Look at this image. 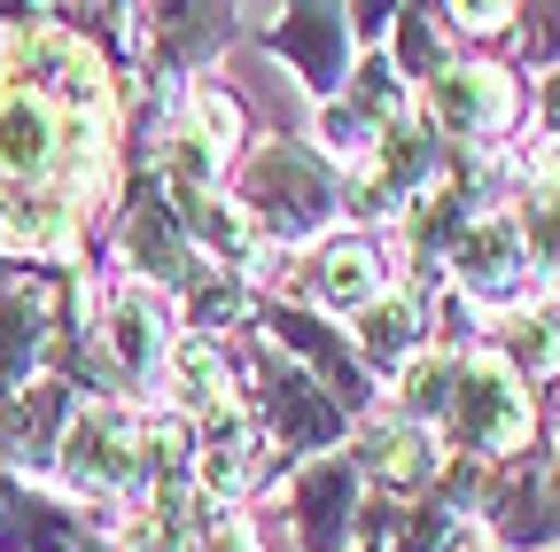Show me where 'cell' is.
<instances>
[{"label":"cell","mask_w":560,"mask_h":552,"mask_svg":"<svg viewBox=\"0 0 560 552\" xmlns=\"http://www.w3.org/2000/svg\"><path fill=\"white\" fill-rule=\"evenodd\" d=\"M335 202H342L335 172H327L312 149H296V141H265V149L249 156V172H242V211H249V226H257L265 242H304V234H319V226L335 219Z\"/></svg>","instance_id":"1"},{"label":"cell","mask_w":560,"mask_h":552,"mask_svg":"<svg viewBox=\"0 0 560 552\" xmlns=\"http://www.w3.org/2000/svg\"><path fill=\"white\" fill-rule=\"evenodd\" d=\"M529 421H537L529 381H522L499 351H467V359H459V381H452V412H444L452 444L475 451V459H522Z\"/></svg>","instance_id":"2"},{"label":"cell","mask_w":560,"mask_h":552,"mask_svg":"<svg viewBox=\"0 0 560 552\" xmlns=\"http://www.w3.org/2000/svg\"><path fill=\"white\" fill-rule=\"evenodd\" d=\"M62 474L79 482L86 498H132L149 482V421L125 404H86L70 412L62 436Z\"/></svg>","instance_id":"3"},{"label":"cell","mask_w":560,"mask_h":552,"mask_svg":"<svg viewBox=\"0 0 560 552\" xmlns=\"http://www.w3.org/2000/svg\"><path fill=\"white\" fill-rule=\"evenodd\" d=\"M452 281H459V296L467 304H522L529 296V281H537V265H529V242H522V226L514 219H499V211H482L459 242H452Z\"/></svg>","instance_id":"4"},{"label":"cell","mask_w":560,"mask_h":552,"mask_svg":"<svg viewBox=\"0 0 560 552\" xmlns=\"http://www.w3.org/2000/svg\"><path fill=\"white\" fill-rule=\"evenodd\" d=\"M514 109L522 94L499 62H444V79H429V132L444 141H490L514 125Z\"/></svg>","instance_id":"5"},{"label":"cell","mask_w":560,"mask_h":552,"mask_svg":"<svg viewBox=\"0 0 560 552\" xmlns=\"http://www.w3.org/2000/svg\"><path fill=\"white\" fill-rule=\"evenodd\" d=\"M257 404H265V421L280 428V444H289V451H327V444L342 436V404H335L312 374L280 366V359L257 366Z\"/></svg>","instance_id":"6"},{"label":"cell","mask_w":560,"mask_h":552,"mask_svg":"<svg viewBox=\"0 0 560 552\" xmlns=\"http://www.w3.org/2000/svg\"><path fill=\"white\" fill-rule=\"evenodd\" d=\"M272 55H289L296 62V79L327 102L335 86H342V71H350V9H289L272 32Z\"/></svg>","instance_id":"7"},{"label":"cell","mask_w":560,"mask_h":552,"mask_svg":"<svg viewBox=\"0 0 560 552\" xmlns=\"http://www.w3.org/2000/svg\"><path fill=\"white\" fill-rule=\"evenodd\" d=\"M296 537L304 552H342L359 537V467L350 459H312L296 474Z\"/></svg>","instance_id":"8"},{"label":"cell","mask_w":560,"mask_h":552,"mask_svg":"<svg viewBox=\"0 0 560 552\" xmlns=\"http://www.w3.org/2000/svg\"><path fill=\"white\" fill-rule=\"evenodd\" d=\"M350 467H359V482H382L389 498H405V491H429V482H436V444H429V428H412V421H397V412H382V421L359 428Z\"/></svg>","instance_id":"9"},{"label":"cell","mask_w":560,"mask_h":552,"mask_svg":"<svg viewBox=\"0 0 560 552\" xmlns=\"http://www.w3.org/2000/svg\"><path fill=\"white\" fill-rule=\"evenodd\" d=\"M0 552H109L70 506L32 498L16 474H0Z\"/></svg>","instance_id":"10"},{"label":"cell","mask_w":560,"mask_h":552,"mask_svg":"<svg viewBox=\"0 0 560 552\" xmlns=\"http://www.w3.org/2000/svg\"><path fill=\"white\" fill-rule=\"evenodd\" d=\"M412 359H429V304H420L412 289H382L359 312V366L397 381Z\"/></svg>","instance_id":"11"},{"label":"cell","mask_w":560,"mask_h":552,"mask_svg":"<svg viewBox=\"0 0 560 552\" xmlns=\"http://www.w3.org/2000/svg\"><path fill=\"white\" fill-rule=\"evenodd\" d=\"M102 351H109V374L117 381H149L156 366H164V351H172V334H164V304L149 296V289H109V304H102Z\"/></svg>","instance_id":"12"},{"label":"cell","mask_w":560,"mask_h":552,"mask_svg":"<svg viewBox=\"0 0 560 552\" xmlns=\"http://www.w3.org/2000/svg\"><path fill=\"white\" fill-rule=\"evenodd\" d=\"M125 257L140 265V281H164V289H187L195 281V242H187V226H179V211L156 195V187H140V202H132V219H125Z\"/></svg>","instance_id":"13"},{"label":"cell","mask_w":560,"mask_h":552,"mask_svg":"<svg viewBox=\"0 0 560 552\" xmlns=\"http://www.w3.org/2000/svg\"><path fill=\"white\" fill-rule=\"evenodd\" d=\"M55 342V289L47 281H16L0 296V404L16 397V381H32V366Z\"/></svg>","instance_id":"14"},{"label":"cell","mask_w":560,"mask_h":552,"mask_svg":"<svg viewBox=\"0 0 560 552\" xmlns=\"http://www.w3.org/2000/svg\"><path fill=\"white\" fill-rule=\"evenodd\" d=\"M272 334L319 366V389H327L342 412H359V404L374 397V381H366L359 351H342V334H327V319H319V312H304V304H280V312H272Z\"/></svg>","instance_id":"15"},{"label":"cell","mask_w":560,"mask_h":552,"mask_svg":"<svg viewBox=\"0 0 560 552\" xmlns=\"http://www.w3.org/2000/svg\"><path fill=\"white\" fill-rule=\"evenodd\" d=\"M490 537H499L506 552H545V544H560L545 467H506L499 482H490Z\"/></svg>","instance_id":"16"},{"label":"cell","mask_w":560,"mask_h":552,"mask_svg":"<svg viewBox=\"0 0 560 552\" xmlns=\"http://www.w3.org/2000/svg\"><path fill=\"white\" fill-rule=\"evenodd\" d=\"M382 242H366V234H342V242H327L319 257H312V296L327 304V312H366L374 296H382Z\"/></svg>","instance_id":"17"},{"label":"cell","mask_w":560,"mask_h":552,"mask_svg":"<svg viewBox=\"0 0 560 552\" xmlns=\"http://www.w3.org/2000/svg\"><path fill=\"white\" fill-rule=\"evenodd\" d=\"M459 491H475V467H467V459H459V474H452V491L420 498L412 514L389 521V552H459V537H467V498H459Z\"/></svg>","instance_id":"18"},{"label":"cell","mask_w":560,"mask_h":552,"mask_svg":"<svg viewBox=\"0 0 560 552\" xmlns=\"http://www.w3.org/2000/svg\"><path fill=\"white\" fill-rule=\"evenodd\" d=\"M62 421H70V389H62V381H39L32 397H9V404H0V444H9V459L62 451V444H55Z\"/></svg>","instance_id":"19"},{"label":"cell","mask_w":560,"mask_h":552,"mask_svg":"<svg viewBox=\"0 0 560 552\" xmlns=\"http://www.w3.org/2000/svg\"><path fill=\"white\" fill-rule=\"evenodd\" d=\"M514 226H522V242H529V265L560 289V164L529 172V187H522V202H514Z\"/></svg>","instance_id":"20"},{"label":"cell","mask_w":560,"mask_h":552,"mask_svg":"<svg viewBox=\"0 0 560 552\" xmlns=\"http://www.w3.org/2000/svg\"><path fill=\"white\" fill-rule=\"evenodd\" d=\"M452 381H459V359H412L397 374V421H412V428L444 421V412H452Z\"/></svg>","instance_id":"21"},{"label":"cell","mask_w":560,"mask_h":552,"mask_svg":"<svg viewBox=\"0 0 560 552\" xmlns=\"http://www.w3.org/2000/svg\"><path fill=\"white\" fill-rule=\"evenodd\" d=\"M389 47H397V71L405 79H444V32H436V9H397L389 24Z\"/></svg>","instance_id":"22"},{"label":"cell","mask_w":560,"mask_h":552,"mask_svg":"<svg viewBox=\"0 0 560 552\" xmlns=\"http://www.w3.org/2000/svg\"><path fill=\"white\" fill-rule=\"evenodd\" d=\"M319 141H327V156H342V164H366L374 156V141H382V117H366L359 102H319Z\"/></svg>","instance_id":"23"},{"label":"cell","mask_w":560,"mask_h":552,"mask_svg":"<svg viewBox=\"0 0 560 552\" xmlns=\"http://www.w3.org/2000/svg\"><path fill=\"white\" fill-rule=\"evenodd\" d=\"M499 359L529 381V374H560V319H514L499 334Z\"/></svg>","instance_id":"24"},{"label":"cell","mask_w":560,"mask_h":552,"mask_svg":"<svg viewBox=\"0 0 560 552\" xmlns=\"http://www.w3.org/2000/svg\"><path fill=\"white\" fill-rule=\"evenodd\" d=\"M172 374H179V397H195V404H219L226 397V359H219V342H210V334H187L179 342Z\"/></svg>","instance_id":"25"},{"label":"cell","mask_w":560,"mask_h":552,"mask_svg":"<svg viewBox=\"0 0 560 552\" xmlns=\"http://www.w3.org/2000/svg\"><path fill=\"white\" fill-rule=\"evenodd\" d=\"M249 296H242V281H234V272H219V281H210V272H195V281H187V312H195V334H210V342H219V327L242 312Z\"/></svg>","instance_id":"26"},{"label":"cell","mask_w":560,"mask_h":552,"mask_svg":"<svg viewBox=\"0 0 560 552\" xmlns=\"http://www.w3.org/2000/svg\"><path fill=\"white\" fill-rule=\"evenodd\" d=\"M522 47H529V62H560V9H522Z\"/></svg>","instance_id":"27"},{"label":"cell","mask_w":560,"mask_h":552,"mask_svg":"<svg viewBox=\"0 0 560 552\" xmlns=\"http://www.w3.org/2000/svg\"><path fill=\"white\" fill-rule=\"evenodd\" d=\"M545 125H552V141H560V79H545Z\"/></svg>","instance_id":"28"},{"label":"cell","mask_w":560,"mask_h":552,"mask_svg":"<svg viewBox=\"0 0 560 552\" xmlns=\"http://www.w3.org/2000/svg\"><path fill=\"white\" fill-rule=\"evenodd\" d=\"M545 491H552V529H560V451H552V467H545Z\"/></svg>","instance_id":"29"}]
</instances>
